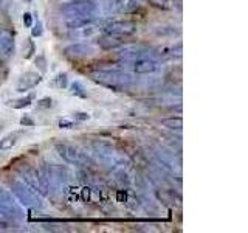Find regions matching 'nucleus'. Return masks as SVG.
<instances>
[{
    "label": "nucleus",
    "instance_id": "nucleus-1",
    "mask_svg": "<svg viewBox=\"0 0 248 233\" xmlns=\"http://www.w3.org/2000/svg\"><path fill=\"white\" fill-rule=\"evenodd\" d=\"M90 78L115 92L124 90L130 84V76L118 70H98V72L90 73Z\"/></svg>",
    "mask_w": 248,
    "mask_h": 233
},
{
    "label": "nucleus",
    "instance_id": "nucleus-2",
    "mask_svg": "<svg viewBox=\"0 0 248 233\" xmlns=\"http://www.w3.org/2000/svg\"><path fill=\"white\" fill-rule=\"evenodd\" d=\"M104 31L107 34H113V36H130L137 31V25H135V22L127 20V19L110 20L104 27Z\"/></svg>",
    "mask_w": 248,
    "mask_h": 233
},
{
    "label": "nucleus",
    "instance_id": "nucleus-3",
    "mask_svg": "<svg viewBox=\"0 0 248 233\" xmlns=\"http://www.w3.org/2000/svg\"><path fill=\"white\" fill-rule=\"evenodd\" d=\"M56 151L62 159L67 163H72V165H84L85 160H87L82 152H79L75 146L67 145V143H58Z\"/></svg>",
    "mask_w": 248,
    "mask_h": 233
},
{
    "label": "nucleus",
    "instance_id": "nucleus-4",
    "mask_svg": "<svg viewBox=\"0 0 248 233\" xmlns=\"http://www.w3.org/2000/svg\"><path fill=\"white\" fill-rule=\"evenodd\" d=\"M13 191H14V194L17 196V199L22 202V204H25L27 207L41 205V204H39L37 198H36L34 191H33V190H30L25 183H22V182H14V183H13Z\"/></svg>",
    "mask_w": 248,
    "mask_h": 233
},
{
    "label": "nucleus",
    "instance_id": "nucleus-5",
    "mask_svg": "<svg viewBox=\"0 0 248 233\" xmlns=\"http://www.w3.org/2000/svg\"><path fill=\"white\" fill-rule=\"evenodd\" d=\"M42 81V76L37 72H25L17 81V85H16V90L17 92H27L30 89H34L36 85Z\"/></svg>",
    "mask_w": 248,
    "mask_h": 233
},
{
    "label": "nucleus",
    "instance_id": "nucleus-6",
    "mask_svg": "<svg viewBox=\"0 0 248 233\" xmlns=\"http://www.w3.org/2000/svg\"><path fill=\"white\" fill-rule=\"evenodd\" d=\"M0 54L6 58L14 54V34L5 28H0Z\"/></svg>",
    "mask_w": 248,
    "mask_h": 233
},
{
    "label": "nucleus",
    "instance_id": "nucleus-7",
    "mask_svg": "<svg viewBox=\"0 0 248 233\" xmlns=\"http://www.w3.org/2000/svg\"><path fill=\"white\" fill-rule=\"evenodd\" d=\"M0 212L8 215V216H19L20 210L16 205V202L10 196V193L6 191H0Z\"/></svg>",
    "mask_w": 248,
    "mask_h": 233
},
{
    "label": "nucleus",
    "instance_id": "nucleus-8",
    "mask_svg": "<svg viewBox=\"0 0 248 233\" xmlns=\"http://www.w3.org/2000/svg\"><path fill=\"white\" fill-rule=\"evenodd\" d=\"M157 68H158V64L151 58L141 56V58H137L134 61V70H135V73H138V75L154 73Z\"/></svg>",
    "mask_w": 248,
    "mask_h": 233
},
{
    "label": "nucleus",
    "instance_id": "nucleus-9",
    "mask_svg": "<svg viewBox=\"0 0 248 233\" xmlns=\"http://www.w3.org/2000/svg\"><path fill=\"white\" fill-rule=\"evenodd\" d=\"M93 53L92 47L90 45H85V44H75V45H70L65 49V54L70 58H75V59H81V58H87Z\"/></svg>",
    "mask_w": 248,
    "mask_h": 233
},
{
    "label": "nucleus",
    "instance_id": "nucleus-10",
    "mask_svg": "<svg viewBox=\"0 0 248 233\" xmlns=\"http://www.w3.org/2000/svg\"><path fill=\"white\" fill-rule=\"evenodd\" d=\"M98 45L103 47V49H116V47L123 45V41L120 39V36H113V34H104L98 39Z\"/></svg>",
    "mask_w": 248,
    "mask_h": 233
},
{
    "label": "nucleus",
    "instance_id": "nucleus-11",
    "mask_svg": "<svg viewBox=\"0 0 248 233\" xmlns=\"http://www.w3.org/2000/svg\"><path fill=\"white\" fill-rule=\"evenodd\" d=\"M16 143H17V134H16V132L14 134H8L0 140V151L11 150L13 146H16Z\"/></svg>",
    "mask_w": 248,
    "mask_h": 233
},
{
    "label": "nucleus",
    "instance_id": "nucleus-12",
    "mask_svg": "<svg viewBox=\"0 0 248 233\" xmlns=\"http://www.w3.org/2000/svg\"><path fill=\"white\" fill-rule=\"evenodd\" d=\"M70 92H72V95L79 97V98H82V100H85V98L89 97L87 90H85V87H84V85H82L79 81H75V83L70 84Z\"/></svg>",
    "mask_w": 248,
    "mask_h": 233
},
{
    "label": "nucleus",
    "instance_id": "nucleus-13",
    "mask_svg": "<svg viewBox=\"0 0 248 233\" xmlns=\"http://www.w3.org/2000/svg\"><path fill=\"white\" fill-rule=\"evenodd\" d=\"M161 124L165 128L168 129H177V131H180L183 128V120H182V116H170V118H166V120H163Z\"/></svg>",
    "mask_w": 248,
    "mask_h": 233
},
{
    "label": "nucleus",
    "instance_id": "nucleus-14",
    "mask_svg": "<svg viewBox=\"0 0 248 233\" xmlns=\"http://www.w3.org/2000/svg\"><path fill=\"white\" fill-rule=\"evenodd\" d=\"M33 98H34V95L31 93V95H27L25 98H20V100H17V101H14V104H11L14 109H23V107H28V106H31V103H33Z\"/></svg>",
    "mask_w": 248,
    "mask_h": 233
},
{
    "label": "nucleus",
    "instance_id": "nucleus-15",
    "mask_svg": "<svg viewBox=\"0 0 248 233\" xmlns=\"http://www.w3.org/2000/svg\"><path fill=\"white\" fill-rule=\"evenodd\" d=\"M53 85H56L58 89H67V85H68V76H67V73H59L56 78H54Z\"/></svg>",
    "mask_w": 248,
    "mask_h": 233
},
{
    "label": "nucleus",
    "instance_id": "nucleus-16",
    "mask_svg": "<svg viewBox=\"0 0 248 233\" xmlns=\"http://www.w3.org/2000/svg\"><path fill=\"white\" fill-rule=\"evenodd\" d=\"M37 107L39 109H50V107H53V100L50 97H45L42 100H39L37 101Z\"/></svg>",
    "mask_w": 248,
    "mask_h": 233
},
{
    "label": "nucleus",
    "instance_id": "nucleus-17",
    "mask_svg": "<svg viewBox=\"0 0 248 233\" xmlns=\"http://www.w3.org/2000/svg\"><path fill=\"white\" fill-rule=\"evenodd\" d=\"M42 22H39L37 20V23L36 25H33V28H31V36L33 37H39V36H42Z\"/></svg>",
    "mask_w": 248,
    "mask_h": 233
},
{
    "label": "nucleus",
    "instance_id": "nucleus-18",
    "mask_svg": "<svg viewBox=\"0 0 248 233\" xmlns=\"http://www.w3.org/2000/svg\"><path fill=\"white\" fill-rule=\"evenodd\" d=\"M22 20H23V25H25L27 28L33 27V14H31V13H25V14H23Z\"/></svg>",
    "mask_w": 248,
    "mask_h": 233
},
{
    "label": "nucleus",
    "instance_id": "nucleus-19",
    "mask_svg": "<svg viewBox=\"0 0 248 233\" xmlns=\"http://www.w3.org/2000/svg\"><path fill=\"white\" fill-rule=\"evenodd\" d=\"M58 126H59L61 129H72V128L75 126V124H73V121H70V120H67V118H62V120H59Z\"/></svg>",
    "mask_w": 248,
    "mask_h": 233
},
{
    "label": "nucleus",
    "instance_id": "nucleus-20",
    "mask_svg": "<svg viewBox=\"0 0 248 233\" xmlns=\"http://www.w3.org/2000/svg\"><path fill=\"white\" fill-rule=\"evenodd\" d=\"M20 124H22V126H25V128L27 126H34V120L31 118L30 115H23L20 118Z\"/></svg>",
    "mask_w": 248,
    "mask_h": 233
},
{
    "label": "nucleus",
    "instance_id": "nucleus-21",
    "mask_svg": "<svg viewBox=\"0 0 248 233\" xmlns=\"http://www.w3.org/2000/svg\"><path fill=\"white\" fill-rule=\"evenodd\" d=\"M73 116H75V120H78V121H87L90 118V115L87 112H75Z\"/></svg>",
    "mask_w": 248,
    "mask_h": 233
},
{
    "label": "nucleus",
    "instance_id": "nucleus-22",
    "mask_svg": "<svg viewBox=\"0 0 248 233\" xmlns=\"http://www.w3.org/2000/svg\"><path fill=\"white\" fill-rule=\"evenodd\" d=\"M127 200V193L124 191V190H118L116 191V202H126Z\"/></svg>",
    "mask_w": 248,
    "mask_h": 233
},
{
    "label": "nucleus",
    "instance_id": "nucleus-23",
    "mask_svg": "<svg viewBox=\"0 0 248 233\" xmlns=\"http://www.w3.org/2000/svg\"><path fill=\"white\" fill-rule=\"evenodd\" d=\"M36 64L39 66V68H41L42 72H45V70H46V61H45V58L42 56V54L36 58Z\"/></svg>",
    "mask_w": 248,
    "mask_h": 233
},
{
    "label": "nucleus",
    "instance_id": "nucleus-24",
    "mask_svg": "<svg viewBox=\"0 0 248 233\" xmlns=\"http://www.w3.org/2000/svg\"><path fill=\"white\" fill-rule=\"evenodd\" d=\"M151 3L154 6H157V8H169V2L168 0H151Z\"/></svg>",
    "mask_w": 248,
    "mask_h": 233
},
{
    "label": "nucleus",
    "instance_id": "nucleus-25",
    "mask_svg": "<svg viewBox=\"0 0 248 233\" xmlns=\"http://www.w3.org/2000/svg\"><path fill=\"white\" fill-rule=\"evenodd\" d=\"M28 2H31V0H28Z\"/></svg>",
    "mask_w": 248,
    "mask_h": 233
}]
</instances>
